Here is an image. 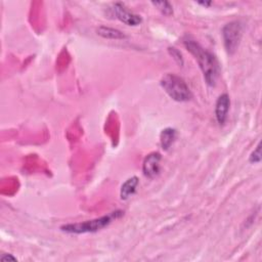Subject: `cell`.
<instances>
[{
  "mask_svg": "<svg viewBox=\"0 0 262 262\" xmlns=\"http://www.w3.org/2000/svg\"><path fill=\"white\" fill-rule=\"evenodd\" d=\"M183 44L198 61L207 84L209 86H215L219 75V65L215 56L194 39H184Z\"/></svg>",
  "mask_w": 262,
  "mask_h": 262,
  "instance_id": "6da1fadb",
  "label": "cell"
},
{
  "mask_svg": "<svg viewBox=\"0 0 262 262\" xmlns=\"http://www.w3.org/2000/svg\"><path fill=\"white\" fill-rule=\"evenodd\" d=\"M123 215L122 211H115L108 215H104L100 218L87 220L84 222H78V223H69L60 226V230L67 234H88V233H97L99 230L107 227L110 225L114 220L120 218Z\"/></svg>",
  "mask_w": 262,
  "mask_h": 262,
  "instance_id": "7a4b0ae2",
  "label": "cell"
},
{
  "mask_svg": "<svg viewBox=\"0 0 262 262\" xmlns=\"http://www.w3.org/2000/svg\"><path fill=\"white\" fill-rule=\"evenodd\" d=\"M161 86L175 101L184 102L191 101L193 98V93L186 82L177 75L166 74L161 80Z\"/></svg>",
  "mask_w": 262,
  "mask_h": 262,
  "instance_id": "3957f363",
  "label": "cell"
},
{
  "mask_svg": "<svg viewBox=\"0 0 262 262\" xmlns=\"http://www.w3.org/2000/svg\"><path fill=\"white\" fill-rule=\"evenodd\" d=\"M243 28L240 22L234 20L222 28V38L227 54L233 55L238 49L242 39Z\"/></svg>",
  "mask_w": 262,
  "mask_h": 262,
  "instance_id": "277c9868",
  "label": "cell"
},
{
  "mask_svg": "<svg viewBox=\"0 0 262 262\" xmlns=\"http://www.w3.org/2000/svg\"><path fill=\"white\" fill-rule=\"evenodd\" d=\"M112 10H113V14L115 15V17H116L120 20V22L124 23L125 25H127V26L135 27V26L141 25L142 22V19L141 16L130 13L129 10L125 8L124 5L120 2L115 3L113 5Z\"/></svg>",
  "mask_w": 262,
  "mask_h": 262,
  "instance_id": "5b68a950",
  "label": "cell"
},
{
  "mask_svg": "<svg viewBox=\"0 0 262 262\" xmlns=\"http://www.w3.org/2000/svg\"><path fill=\"white\" fill-rule=\"evenodd\" d=\"M161 159H162V156L158 152L151 153L150 155L145 157V159L142 164V171L146 177L153 180V178L159 175Z\"/></svg>",
  "mask_w": 262,
  "mask_h": 262,
  "instance_id": "8992f818",
  "label": "cell"
},
{
  "mask_svg": "<svg viewBox=\"0 0 262 262\" xmlns=\"http://www.w3.org/2000/svg\"><path fill=\"white\" fill-rule=\"evenodd\" d=\"M230 107V100L228 94L223 93L217 99L216 104H215V117L219 125H224L227 114Z\"/></svg>",
  "mask_w": 262,
  "mask_h": 262,
  "instance_id": "52a82bcc",
  "label": "cell"
},
{
  "mask_svg": "<svg viewBox=\"0 0 262 262\" xmlns=\"http://www.w3.org/2000/svg\"><path fill=\"white\" fill-rule=\"evenodd\" d=\"M139 183H140V181L136 176H132L128 178V180L125 181L121 186V190H120L121 200H127V199H129L135 193L136 187H138Z\"/></svg>",
  "mask_w": 262,
  "mask_h": 262,
  "instance_id": "ba28073f",
  "label": "cell"
},
{
  "mask_svg": "<svg viewBox=\"0 0 262 262\" xmlns=\"http://www.w3.org/2000/svg\"><path fill=\"white\" fill-rule=\"evenodd\" d=\"M97 33L102 38L106 39H113V40H123L126 38V35H125L122 31L111 28V27H106V26H101L97 29Z\"/></svg>",
  "mask_w": 262,
  "mask_h": 262,
  "instance_id": "9c48e42d",
  "label": "cell"
},
{
  "mask_svg": "<svg viewBox=\"0 0 262 262\" xmlns=\"http://www.w3.org/2000/svg\"><path fill=\"white\" fill-rule=\"evenodd\" d=\"M177 132L174 128H165L160 134V142L164 151H168L176 140Z\"/></svg>",
  "mask_w": 262,
  "mask_h": 262,
  "instance_id": "30bf717a",
  "label": "cell"
},
{
  "mask_svg": "<svg viewBox=\"0 0 262 262\" xmlns=\"http://www.w3.org/2000/svg\"><path fill=\"white\" fill-rule=\"evenodd\" d=\"M152 4L158 8L164 16L169 17L173 14V7L168 1H152Z\"/></svg>",
  "mask_w": 262,
  "mask_h": 262,
  "instance_id": "8fae6325",
  "label": "cell"
},
{
  "mask_svg": "<svg viewBox=\"0 0 262 262\" xmlns=\"http://www.w3.org/2000/svg\"><path fill=\"white\" fill-rule=\"evenodd\" d=\"M249 160L251 163H254V164L260 163V161H261V143L260 142L257 144L256 149L252 152V154L250 155Z\"/></svg>",
  "mask_w": 262,
  "mask_h": 262,
  "instance_id": "7c38bea8",
  "label": "cell"
},
{
  "mask_svg": "<svg viewBox=\"0 0 262 262\" xmlns=\"http://www.w3.org/2000/svg\"><path fill=\"white\" fill-rule=\"evenodd\" d=\"M168 50H169V54L171 55V57L174 59V60L177 62V64L180 66H183V59L181 52L174 47H169Z\"/></svg>",
  "mask_w": 262,
  "mask_h": 262,
  "instance_id": "4fadbf2b",
  "label": "cell"
},
{
  "mask_svg": "<svg viewBox=\"0 0 262 262\" xmlns=\"http://www.w3.org/2000/svg\"><path fill=\"white\" fill-rule=\"evenodd\" d=\"M0 260L1 261H17V258L14 257L12 254H4L0 257Z\"/></svg>",
  "mask_w": 262,
  "mask_h": 262,
  "instance_id": "5bb4252c",
  "label": "cell"
},
{
  "mask_svg": "<svg viewBox=\"0 0 262 262\" xmlns=\"http://www.w3.org/2000/svg\"><path fill=\"white\" fill-rule=\"evenodd\" d=\"M198 4H201L205 7H208L212 4V1H200V2H198Z\"/></svg>",
  "mask_w": 262,
  "mask_h": 262,
  "instance_id": "9a60e30c",
  "label": "cell"
}]
</instances>
